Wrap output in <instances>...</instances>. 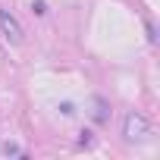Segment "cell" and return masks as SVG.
Here are the masks:
<instances>
[{
    "label": "cell",
    "mask_w": 160,
    "mask_h": 160,
    "mask_svg": "<svg viewBox=\"0 0 160 160\" xmlns=\"http://www.w3.org/2000/svg\"><path fill=\"white\" fill-rule=\"evenodd\" d=\"M122 135H126L129 141H148V138H151V122H148L141 113H129Z\"/></svg>",
    "instance_id": "6da1fadb"
},
{
    "label": "cell",
    "mask_w": 160,
    "mask_h": 160,
    "mask_svg": "<svg viewBox=\"0 0 160 160\" xmlns=\"http://www.w3.org/2000/svg\"><path fill=\"white\" fill-rule=\"evenodd\" d=\"M0 28H3V35H7L13 44H19V41H22V25H19L7 10H0Z\"/></svg>",
    "instance_id": "7a4b0ae2"
}]
</instances>
